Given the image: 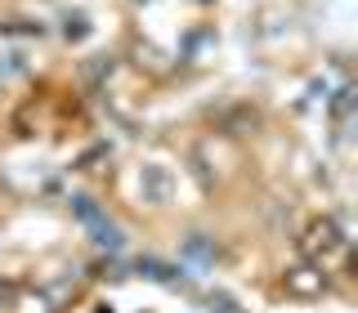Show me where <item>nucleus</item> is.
Returning <instances> with one entry per match:
<instances>
[{"label": "nucleus", "instance_id": "1", "mask_svg": "<svg viewBox=\"0 0 358 313\" xmlns=\"http://www.w3.org/2000/svg\"><path fill=\"white\" fill-rule=\"evenodd\" d=\"M85 224L94 228V242H99V246H108V251H117V246H121V228H117V224H108L103 215H99V210H94V215H90Z\"/></svg>", "mask_w": 358, "mask_h": 313}]
</instances>
